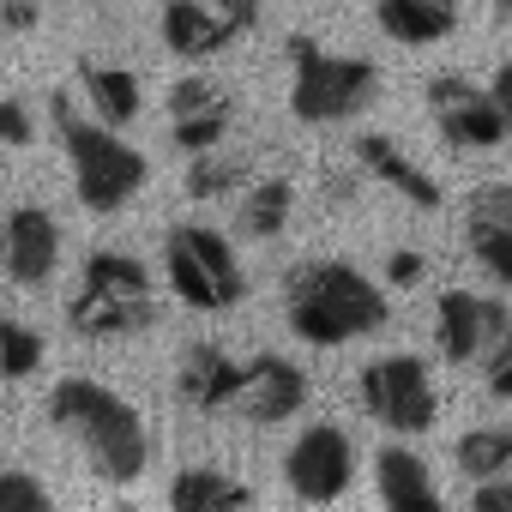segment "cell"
<instances>
[{
  "label": "cell",
  "instance_id": "obj_24",
  "mask_svg": "<svg viewBox=\"0 0 512 512\" xmlns=\"http://www.w3.org/2000/svg\"><path fill=\"white\" fill-rule=\"evenodd\" d=\"M43 368V338L13 320V314H0V380H31Z\"/></svg>",
  "mask_w": 512,
  "mask_h": 512
},
{
  "label": "cell",
  "instance_id": "obj_17",
  "mask_svg": "<svg viewBox=\"0 0 512 512\" xmlns=\"http://www.w3.org/2000/svg\"><path fill=\"white\" fill-rule=\"evenodd\" d=\"M356 163H362L368 175H380L392 193H404L416 211H434V205H440V181H434L422 163H410L386 133H362V139H356Z\"/></svg>",
  "mask_w": 512,
  "mask_h": 512
},
{
  "label": "cell",
  "instance_id": "obj_15",
  "mask_svg": "<svg viewBox=\"0 0 512 512\" xmlns=\"http://www.w3.org/2000/svg\"><path fill=\"white\" fill-rule=\"evenodd\" d=\"M157 31H163V49L181 55V61H211V55H223L235 43V25L211 7V0H163Z\"/></svg>",
  "mask_w": 512,
  "mask_h": 512
},
{
  "label": "cell",
  "instance_id": "obj_34",
  "mask_svg": "<svg viewBox=\"0 0 512 512\" xmlns=\"http://www.w3.org/2000/svg\"><path fill=\"white\" fill-rule=\"evenodd\" d=\"M488 97H494V109H500V115H506V127H512V61H500V73H494V91H488Z\"/></svg>",
  "mask_w": 512,
  "mask_h": 512
},
{
  "label": "cell",
  "instance_id": "obj_5",
  "mask_svg": "<svg viewBox=\"0 0 512 512\" xmlns=\"http://www.w3.org/2000/svg\"><path fill=\"white\" fill-rule=\"evenodd\" d=\"M290 109H296V121H308V127H326V121H350V115H362L368 103H374V91H380V73H374V61H362V55H332V49H320L314 37H290Z\"/></svg>",
  "mask_w": 512,
  "mask_h": 512
},
{
  "label": "cell",
  "instance_id": "obj_10",
  "mask_svg": "<svg viewBox=\"0 0 512 512\" xmlns=\"http://www.w3.org/2000/svg\"><path fill=\"white\" fill-rule=\"evenodd\" d=\"M302 404H308V374L290 356H253V362H241L229 416H241L253 428H272V422H290Z\"/></svg>",
  "mask_w": 512,
  "mask_h": 512
},
{
  "label": "cell",
  "instance_id": "obj_1",
  "mask_svg": "<svg viewBox=\"0 0 512 512\" xmlns=\"http://www.w3.org/2000/svg\"><path fill=\"white\" fill-rule=\"evenodd\" d=\"M284 314L302 344L338 350L386 326V290L368 272H356L350 260H308L284 284Z\"/></svg>",
  "mask_w": 512,
  "mask_h": 512
},
{
  "label": "cell",
  "instance_id": "obj_27",
  "mask_svg": "<svg viewBox=\"0 0 512 512\" xmlns=\"http://www.w3.org/2000/svg\"><path fill=\"white\" fill-rule=\"evenodd\" d=\"M464 223H494V229H512V181L470 187V199H464Z\"/></svg>",
  "mask_w": 512,
  "mask_h": 512
},
{
  "label": "cell",
  "instance_id": "obj_25",
  "mask_svg": "<svg viewBox=\"0 0 512 512\" xmlns=\"http://www.w3.org/2000/svg\"><path fill=\"white\" fill-rule=\"evenodd\" d=\"M470 253H476V266L500 284H512V229H494V223H470L464 229Z\"/></svg>",
  "mask_w": 512,
  "mask_h": 512
},
{
  "label": "cell",
  "instance_id": "obj_14",
  "mask_svg": "<svg viewBox=\"0 0 512 512\" xmlns=\"http://www.w3.org/2000/svg\"><path fill=\"white\" fill-rule=\"evenodd\" d=\"M235 380H241V362L217 344H187L181 350V368H175V392L187 410L199 416H229V398H235Z\"/></svg>",
  "mask_w": 512,
  "mask_h": 512
},
{
  "label": "cell",
  "instance_id": "obj_16",
  "mask_svg": "<svg viewBox=\"0 0 512 512\" xmlns=\"http://www.w3.org/2000/svg\"><path fill=\"white\" fill-rule=\"evenodd\" d=\"M374 25L404 49H428L458 31V0H374Z\"/></svg>",
  "mask_w": 512,
  "mask_h": 512
},
{
  "label": "cell",
  "instance_id": "obj_35",
  "mask_svg": "<svg viewBox=\"0 0 512 512\" xmlns=\"http://www.w3.org/2000/svg\"><path fill=\"white\" fill-rule=\"evenodd\" d=\"M500 19H506V31H512V0H500Z\"/></svg>",
  "mask_w": 512,
  "mask_h": 512
},
{
  "label": "cell",
  "instance_id": "obj_4",
  "mask_svg": "<svg viewBox=\"0 0 512 512\" xmlns=\"http://www.w3.org/2000/svg\"><path fill=\"white\" fill-rule=\"evenodd\" d=\"M157 320V296H151V272L121 247H97L85 272H79V290L67 302V326L79 338H133Z\"/></svg>",
  "mask_w": 512,
  "mask_h": 512
},
{
  "label": "cell",
  "instance_id": "obj_33",
  "mask_svg": "<svg viewBox=\"0 0 512 512\" xmlns=\"http://www.w3.org/2000/svg\"><path fill=\"white\" fill-rule=\"evenodd\" d=\"M211 7L235 25V37L241 31H253V25H260V13H266V0H211Z\"/></svg>",
  "mask_w": 512,
  "mask_h": 512
},
{
  "label": "cell",
  "instance_id": "obj_32",
  "mask_svg": "<svg viewBox=\"0 0 512 512\" xmlns=\"http://www.w3.org/2000/svg\"><path fill=\"white\" fill-rule=\"evenodd\" d=\"M422 272H428V266H422V253H410V247L386 253V284H392V290H416Z\"/></svg>",
  "mask_w": 512,
  "mask_h": 512
},
{
  "label": "cell",
  "instance_id": "obj_22",
  "mask_svg": "<svg viewBox=\"0 0 512 512\" xmlns=\"http://www.w3.org/2000/svg\"><path fill=\"white\" fill-rule=\"evenodd\" d=\"M452 464H458L470 482L506 476V470H512V428H470V434H458Z\"/></svg>",
  "mask_w": 512,
  "mask_h": 512
},
{
  "label": "cell",
  "instance_id": "obj_30",
  "mask_svg": "<svg viewBox=\"0 0 512 512\" xmlns=\"http://www.w3.org/2000/svg\"><path fill=\"white\" fill-rule=\"evenodd\" d=\"M470 506H476V512H512V470H506V476H482V482L470 488Z\"/></svg>",
  "mask_w": 512,
  "mask_h": 512
},
{
  "label": "cell",
  "instance_id": "obj_7",
  "mask_svg": "<svg viewBox=\"0 0 512 512\" xmlns=\"http://www.w3.org/2000/svg\"><path fill=\"white\" fill-rule=\"evenodd\" d=\"M356 392H362V410H368L380 428H392V434H428L434 416H440L434 374H428V362L410 356V350H398V356H374V362L362 368Z\"/></svg>",
  "mask_w": 512,
  "mask_h": 512
},
{
  "label": "cell",
  "instance_id": "obj_28",
  "mask_svg": "<svg viewBox=\"0 0 512 512\" xmlns=\"http://www.w3.org/2000/svg\"><path fill=\"white\" fill-rule=\"evenodd\" d=\"M482 368H488V392L512 404V326H506V332L482 350Z\"/></svg>",
  "mask_w": 512,
  "mask_h": 512
},
{
  "label": "cell",
  "instance_id": "obj_21",
  "mask_svg": "<svg viewBox=\"0 0 512 512\" xmlns=\"http://www.w3.org/2000/svg\"><path fill=\"white\" fill-rule=\"evenodd\" d=\"M290 211H296V187H290L284 175H266V181H253V187H247L235 223H241L247 241H272V235H284Z\"/></svg>",
  "mask_w": 512,
  "mask_h": 512
},
{
  "label": "cell",
  "instance_id": "obj_2",
  "mask_svg": "<svg viewBox=\"0 0 512 512\" xmlns=\"http://www.w3.org/2000/svg\"><path fill=\"white\" fill-rule=\"evenodd\" d=\"M49 422H55V434H67L85 452V464L103 482H139L145 464H151L145 416L121 392H109L97 380H61L49 392Z\"/></svg>",
  "mask_w": 512,
  "mask_h": 512
},
{
  "label": "cell",
  "instance_id": "obj_26",
  "mask_svg": "<svg viewBox=\"0 0 512 512\" xmlns=\"http://www.w3.org/2000/svg\"><path fill=\"white\" fill-rule=\"evenodd\" d=\"M55 494H49V482L43 476H31V470H0V512H43Z\"/></svg>",
  "mask_w": 512,
  "mask_h": 512
},
{
  "label": "cell",
  "instance_id": "obj_9",
  "mask_svg": "<svg viewBox=\"0 0 512 512\" xmlns=\"http://www.w3.org/2000/svg\"><path fill=\"white\" fill-rule=\"evenodd\" d=\"M428 109H434V127L446 133V145H458V151H494L512 133L506 115L494 109V97L464 73H434L428 79Z\"/></svg>",
  "mask_w": 512,
  "mask_h": 512
},
{
  "label": "cell",
  "instance_id": "obj_3",
  "mask_svg": "<svg viewBox=\"0 0 512 512\" xmlns=\"http://www.w3.org/2000/svg\"><path fill=\"white\" fill-rule=\"evenodd\" d=\"M49 115H55L61 151H67V163H73V193H79V205L97 211V217L133 205L139 187H145V175H151V169H145V151H133V145H127L121 133H109L103 121L79 115L67 91L49 97Z\"/></svg>",
  "mask_w": 512,
  "mask_h": 512
},
{
  "label": "cell",
  "instance_id": "obj_29",
  "mask_svg": "<svg viewBox=\"0 0 512 512\" xmlns=\"http://www.w3.org/2000/svg\"><path fill=\"white\" fill-rule=\"evenodd\" d=\"M31 139H37L31 103L25 97H0V145H31Z\"/></svg>",
  "mask_w": 512,
  "mask_h": 512
},
{
  "label": "cell",
  "instance_id": "obj_11",
  "mask_svg": "<svg viewBox=\"0 0 512 512\" xmlns=\"http://www.w3.org/2000/svg\"><path fill=\"white\" fill-rule=\"evenodd\" d=\"M0 266L19 290H43L61 266V223L43 205H19L13 217H0Z\"/></svg>",
  "mask_w": 512,
  "mask_h": 512
},
{
  "label": "cell",
  "instance_id": "obj_20",
  "mask_svg": "<svg viewBox=\"0 0 512 512\" xmlns=\"http://www.w3.org/2000/svg\"><path fill=\"white\" fill-rule=\"evenodd\" d=\"M79 85H85V97H91V109H97L103 127H127L139 115V103H145L139 79L127 67H109V61H79Z\"/></svg>",
  "mask_w": 512,
  "mask_h": 512
},
{
  "label": "cell",
  "instance_id": "obj_31",
  "mask_svg": "<svg viewBox=\"0 0 512 512\" xmlns=\"http://www.w3.org/2000/svg\"><path fill=\"white\" fill-rule=\"evenodd\" d=\"M37 25H43L37 0H0V31H7V37H31Z\"/></svg>",
  "mask_w": 512,
  "mask_h": 512
},
{
  "label": "cell",
  "instance_id": "obj_6",
  "mask_svg": "<svg viewBox=\"0 0 512 512\" xmlns=\"http://www.w3.org/2000/svg\"><path fill=\"white\" fill-rule=\"evenodd\" d=\"M163 272H169V290L187 308H199V314H223V308H235L247 296V272L235 260V247L217 229H205V223L169 229V241H163Z\"/></svg>",
  "mask_w": 512,
  "mask_h": 512
},
{
  "label": "cell",
  "instance_id": "obj_19",
  "mask_svg": "<svg viewBox=\"0 0 512 512\" xmlns=\"http://www.w3.org/2000/svg\"><path fill=\"white\" fill-rule=\"evenodd\" d=\"M169 506L175 512H229V506H253V488L217 464H187L169 482Z\"/></svg>",
  "mask_w": 512,
  "mask_h": 512
},
{
  "label": "cell",
  "instance_id": "obj_23",
  "mask_svg": "<svg viewBox=\"0 0 512 512\" xmlns=\"http://www.w3.org/2000/svg\"><path fill=\"white\" fill-rule=\"evenodd\" d=\"M241 175H247V157H223V151L211 145V151H193L181 187H187V199H223V193L241 187Z\"/></svg>",
  "mask_w": 512,
  "mask_h": 512
},
{
  "label": "cell",
  "instance_id": "obj_13",
  "mask_svg": "<svg viewBox=\"0 0 512 512\" xmlns=\"http://www.w3.org/2000/svg\"><path fill=\"white\" fill-rule=\"evenodd\" d=\"M169 139L193 157V151H211L223 145L229 121H235V103L229 91H217V79H175L169 85Z\"/></svg>",
  "mask_w": 512,
  "mask_h": 512
},
{
  "label": "cell",
  "instance_id": "obj_18",
  "mask_svg": "<svg viewBox=\"0 0 512 512\" xmlns=\"http://www.w3.org/2000/svg\"><path fill=\"white\" fill-rule=\"evenodd\" d=\"M374 488L398 512H440V488H434L428 464L410 446H380L374 452Z\"/></svg>",
  "mask_w": 512,
  "mask_h": 512
},
{
  "label": "cell",
  "instance_id": "obj_8",
  "mask_svg": "<svg viewBox=\"0 0 512 512\" xmlns=\"http://www.w3.org/2000/svg\"><path fill=\"white\" fill-rule=\"evenodd\" d=\"M284 482H290L296 500H314V506L350 494V482H356V440H350L338 422L302 428L296 446L284 452Z\"/></svg>",
  "mask_w": 512,
  "mask_h": 512
},
{
  "label": "cell",
  "instance_id": "obj_12",
  "mask_svg": "<svg viewBox=\"0 0 512 512\" xmlns=\"http://www.w3.org/2000/svg\"><path fill=\"white\" fill-rule=\"evenodd\" d=\"M506 326H512V314L500 302H488V296H470V290H446L440 308H434V332H440L446 362H476Z\"/></svg>",
  "mask_w": 512,
  "mask_h": 512
}]
</instances>
